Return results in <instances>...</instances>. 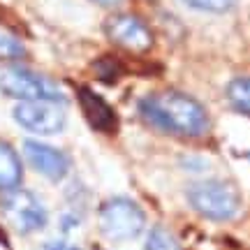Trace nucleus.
<instances>
[{"label":"nucleus","mask_w":250,"mask_h":250,"mask_svg":"<svg viewBox=\"0 0 250 250\" xmlns=\"http://www.w3.org/2000/svg\"><path fill=\"white\" fill-rule=\"evenodd\" d=\"M139 114L155 127L181 137H202L208 132V114L186 93L165 90L139 102Z\"/></svg>","instance_id":"nucleus-1"},{"label":"nucleus","mask_w":250,"mask_h":250,"mask_svg":"<svg viewBox=\"0 0 250 250\" xmlns=\"http://www.w3.org/2000/svg\"><path fill=\"white\" fill-rule=\"evenodd\" d=\"M188 202L197 213L208 220H229L241 206V195L229 181L208 179L188 186Z\"/></svg>","instance_id":"nucleus-2"},{"label":"nucleus","mask_w":250,"mask_h":250,"mask_svg":"<svg viewBox=\"0 0 250 250\" xmlns=\"http://www.w3.org/2000/svg\"><path fill=\"white\" fill-rule=\"evenodd\" d=\"M100 229L111 241H134L146 227L142 206L127 197H114L100 206Z\"/></svg>","instance_id":"nucleus-3"},{"label":"nucleus","mask_w":250,"mask_h":250,"mask_svg":"<svg viewBox=\"0 0 250 250\" xmlns=\"http://www.w3.org/2000/svg\"><path fill=\"white\" fill-rule=\"evenodd\" d=\"M0 211L5 215L12 229L19 234L37 232L46 225V208L33 192L28 190H9L7 195L0 199Z\"/></svg>","instance_id":"nucleus-4"},{"label":"nucleus","mask_w":250,"mask_h":250,"mask_svg":"<svg viewBox=\"0 0 250 250\" xmlns=\"http://www.w3.org/2000/svg\"><path fill=\"white\" fill-rule=\"evenodd\" d=\"M0 90L9 98L19 100H62V90L58 83L46 79L42 74H35L23 67H7L0 72Z\"/></svg>","instance_id":"nucleus-5"},{"label":"nucleus","mask_w":250,"mask_h":250,"mask_svg":"<svg viewBox=\"0 0 250 250\" xmlns=\"http://www.w3.org/2000/svg\"><path fill=\"white\" fill-rule=\"evenodd\" d=\"M17 123L35 134H58L65 127V109L56 100H26L14 109Z\"/></svg>","instance_id":"nucleus-6"},{"label":"nucleus","mask_w":250,"mask_h":250,"mask_svg":"<svg viewBox=\"0 0 250 250\" xmlns=\"http://www.w3.org/2000/svg\"><path fill=\"white\" fill-rule=\"evenodd\" d=\"M104 30L114 44L123 46L127 51H134V54L148 51L153 46L151 28L139 17H132V14H114L111 19H107Z\"/></svg>","instance_id":"nucleus-7"},{"label":"nucleus","mask_w":250,"mask_h":250,"mask_svg":"<svg viewBox=\"0 0 250 250\" xmlns=\"http://www.w3.org/2000/svg\"><path fill=\"white\" fill-rule=\"evenodd\" d=\"M23 155H26V160L49 181H61L62 176L67 174V169H70L67 158H65L58 148L49 146V144L26 142L23 144Z\"/></svg>","instance_id":"nucleus-8"},{"label":"nucleus","mask_w":250,"mask_h":250,"mask_svg":"<svg viewBox=\"0 0 250 250\" xmlns=\"http://www.w3.org/2000/svg\"><path fill=\"white\" fill-rule=\"evenodd\" d=\"M79 104L86 121L95 130H102V132L116 130V114L98 93H93L90 88H79Z\"/></svg>","instance_id":"nucleus-9"},{"label":"nucleus","mask_w":250,"mask_h":250,"mask_svg":"<svg viewBox=\"0 0 250 250\" xmlns=\"http://www.w3.org/2000/svg\"><path fill=\"white\" fill-rule=\"evenodd\" d=\"M21 181V160L12 146L0 142V188L12 190Z\"/></svg>","instance_id":"nucleus-10"},{"label":"nucleus","mask_w":250,"mask_h":250,"mask_svg":"<svg viewBox=\"0 0 250 250\" xmlns=\"http://www.w3.org/2000/svg\"><path fill=\"white\" fill-rule=\"evenodd\" d=\"M227 98H229L234 109H239L241 114L250 116V77L234 79L227 86Z\"/></svg>","instance_id":"nucleus-11"},{"label":"nucleus","mask_w":250,"mask_h":250,"mask_svg":"<svg viewBox=\"0 0 250 250\" xmlns=\"http://www.w3.org/2000/svg\"><path fill=\"white\" fill-rule=\"evenodd\" d=\"M26 56V46L21 42L17 33H12L9 28L0 26V61H17Z\"/></svg>","instance_id":"nucleus-12"},{"label":"nucleus","mask_w":250,"mask_h":250,"mask_svg":"<svg viewBox=\"0 0 250 250\" xmlns=\"http://www.w3.org/2000/svg\"><path fill=\"white\" fill-rule=\"evenodd\" d=\"M146 250H181V246L167 227H153L146 239Z\"/></svg>","instance_id":"nucleus-13"},{"label":"nucleus","mask_w":250,"mask_h":250,"mask_svg":"<svg viewBox=\"0 0 250 250\" xmlns=\"http://www.w3.org/2000/svg\"><path fill=\"white\" fill-rule=\"evenodd\" d=\"M183 2L195 9H204V12H227L236 5V0H183Z\"/></svg>","instance_id":"nucleus-14"},{"label":"nucleus","mask_w":250,"mask_h":250,"mask_svg":"<svg viewBox=\"0 0 250 250\" xmlns=\"http://www.w3.org/2000/svg\"><path fill=\"white\" fill-rule=\"evenodd\" d=\"M46 250H77V248L65 246V243H49V246H46Z\"/></svg>","instance_id":"nucleus-15"},{"label":"nucleus","mask_w":250,"mask_h":250,"mask_svg":"<svg viewBox=\"0 0 250 250\" xmlns=\"http://www.w3.org/2000/svg\"><path fill=\"white\" fill-rule=\"evenodd\" d=\"M98 5H104V7H111V5H116V2H121V0H95Z\"/></svg>","instance_id":"nucleus-16"}]
</instances>
